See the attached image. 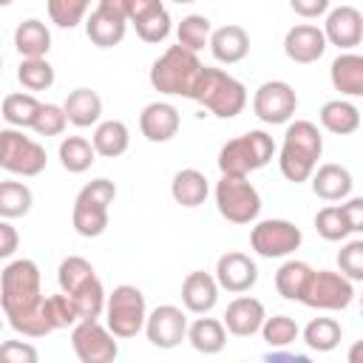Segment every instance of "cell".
I'll return each mask as SVG.
<instances>
[{
	"label": "cell",
	"instance_id": "6da1fadb",
	"mask_svg": "<svg viewBox=\"0 0 363 363\" xmlns=\"http://www.w3.org/2000/svg\"><path fill=\"white\" fill-rule=\"evenodd\" d=\"M0 306L9 326L23 337H45L54 326L45 318L40 267L31 258L9 261L0 272Z\"/></svg>",
	"mask_w": 363,
	"mask_h": 363
},
{
	"label": "cell",
	"instance_id": "7a4b0ae2",
	"mask_svg": "<svg viewBox=\"0 0 363 363\" xmlns=\"http://www.w3.org/2000/svg\"><path fill=\"white\" fill-rule=\"evenodd\" d=\"M323 153V136L318 130L315 122L309 119H295L286 125L284 130V142H281V150H278V167H281V176L286 182H309L315 167H318V159Z\"/></svg>",
	"mask_w": 363,
	"mask_h": 363
},
{
	"label": "cell",
	"instance_id": "3957f363",
	"mask_svg": "<svg viewBox=\"0 0 363 363\" xmlns=\"http://www.w3.org/2000/svg\"><path fill=\"white\" fill-rule=\"evenodd\" d=\"M201 68L204 65L196 57V51H190V48H184V45L176 43L162 57L153 60V65H150V85L159 94L190 99L193 96V88L199 82Z\"/></svg>",
	"mask_w": 363,
	"mask_h": 363
},
{
	"label": "cell",
	"instance_id": "277c9868",
	"mask_svg": "<svg viewBox=\"0 0 363 363\" xmlns=\"http://www.w3.org/2000/svg\"><path fill=\"white\" fill-rule=\"evenodd\" d=\"M193 102L204 105L213 116L218 119H233L244 111L247 105V88L241 79L227 74L224 68H210L204 65L199 74V82L193 88Z\"/></svg>",
	"mask_w": 363,
	"mask_h": 363
},
{
	"label": "cell",
	"instance_id": "5b68a950",
	"mask_svg": "<svg viewBox=\"0 0 363 363\" xmlns=\"http://www.w3.org/2000/svg\"><path fill=\"white\" fill-rule=\"evenodd\" d=\"M275 156V142L267 130H247L218 150V170L224 176H250L252 170H261Z\"/></svg>",
	"mask_w": 363,
	"mask_h": 363
},
{
	"label": "cell",
	"instance_id": "8992f818",
	"mask_svg": "<svg viewBox=\"0 0 363 363\" xmlns=\"http://www.w3.org/2000/svg\"><path fill=\"white\" fill-rule=\"evenodd\" d=\"M116 199V184L105 176L88 182L77 199H74V210H71V224L82 238H96L108 230V210Z\"/></svg>",
	"mask_w": 363,
	"mask_h": 363
},
{
	"label": "cell",
	"instance_id": "52a82bcc",
	"mask_svg": "<svg viewBox=\"0 0 363 363\" xmlns=\"http://www.w3.org/2000/svg\"><path fill=\"white\" fill-rule=\"evenodd\" d=\"M105 323L119 340H128V337H136L139 332H145L147 303H145L142 289L133 284L113 286V292H108V303H105Z\"/></svg>",
	"mask_w": 363,
	"mask_h": 363
},
{
	"label": "cell",
	"instance_id": "ba28073f",
	"mask_svg": "<svg viewBox=\"0 0 363 363\" xmlns=\"http://www.w3.org/2000/svg\"><path fill=\"white\" fill-rule=\"evenodd\" d=\"M216 207L230 224H252L261 213V196L247 176H224L216 182Z\"/></svg>",
	"mask_w": 363,
	"mask_h": 363
},
{
	"label": "cell",
	"instance_id": "9c48e42d",
	"mask_svg": "<svg viewBox=\"0 0 363 363\" xmlns=\"http://www.w3.org/2000/svg\"><path fill=\"white\" fill-rule=\"evenodd\" d=\"M45 147L26 136L23 128H3L0 130V167L14 176H40L45 170Z\"/></svg>",
	"mask_w": 363,
	"mask_h": 363
},
{
	"label": "cell",
	"instance_id": "30bf717a",
	"mask_svg": "<svg viewBox=\"0 0 363 363\" xmlns=\"http://www.w3.org/2000/svg\"><path fill=\"white\" fill-rule=\"evenodd\" d=\"M119 337L99 323V318H82L71 326V349L82 363H111L119 357Z\"/></svg>",
	"mask_w": 363,
	"mask_h": 363
},
{
	"label": "cell",
	"instance_id": "8fae6325",
	"mask_svg": "<svg viewBox=\"0 0 363 363\" xmlns=\"http://www.w3.org/2000/svg\"><path fill=\"white\" fill-rule=\"evenodd\" d=\"M354 301V281L346 278L340 269H315L309 278V286L301 298L303 306L309 309H323V312H340Z\"/></svg>",
	"mask_w": 363,
	"mask_h": 363
},
{
	"label": "cell",
	"instance_id": "7c38bea8",
	"mask_svg": "<svg viewBox=\"0 0 363 363\" xmlns=\"http://www.w3.org/2000/svg\"><path fill=\"white\" fill-rule=\"evenodd\" d=\"M301 227L286 218H264L250 230V247L261 258H286L301 247Z\"/></svg>",
	"mask_w": 363,
	"mask_h": 363
},
{
	"label": "cell",
	"instance_id": "4fadbf2b",
	"mask_svg": "<svg viewBox=\"0 0 363 363\" xmlns=\"http://www.w3.org/2000/svg\"><path fill=\"white\" fill-rule=\"evenodd\" d=\"M128 23V0H96L85 20V34L96 48H113L125 40Z\"/></svg>",
	"mask_w": 363,
	"mask_h": 363
},
{
	"label": "cell",
	"instance_id": "5bb4252c",
	"mask_svg": "<svg viewBox=\"0 0 363 363\" xmlns=\"http://www.w3.org/2000/svg\"><path fill=\"white\" fill-rule=\"evenodd\" d=\"M298 111V94L284 79H267L252 94V113L264 125H286Z\"/></svg>",
	"mask_w": 363,
	"mask_h": 363
},
{
	"label": "cell",
	"instance_id": "9a60e30c",
	"mask_svg": "<svg viewBox=\"0 0 363 363\" xmlns=\"http://www.w3.org/2000/svg\"><path fill=\"white\" fill-rule=\"evenodd\" d=\"M187 326L190 323H187V315L182 306L162 303L147 312L145 335H147L150 346H156V349H176L182 340H187Z\"/></svg>",
	"mask_w": 363,
	"mask_h": 363
},
{
	"label": "cell",
	"instance_id": "2e32d148",
	"mask_svg": "<svg viewBox=\"0 0 363 363\" xmlns=\"http://www.w3.org/2000/svg\"><path fill=\"white\" fill-rule=\"evenodd\" d=\"M216 281L221 289H227L233 295H244L258 284V267L247 252L230 250V252L218 255V261H216Z\"/></svg>",
	"mask_w": 363,
	"mask_h": 363
},
{
	"label": "cell",
	"instance_id": "e0dca14e",
	"mask_svg": "<svg viewBox=\"0 0 363 363\" xmlns=\"http://www.w3.org/2000/svg\"><path fill=\"white\" fill-rule=\"evenodd\" d=\"M329 40L323 34V28L312 26V23H298L284 34V54L298 62V65H312L323 57Z\"/></svg>",
	"mask_w": 363,
	"mask_h": 363
},
{
	"label": "cell",
	"instance_id": "ac0fdd59",
	"mask_svg": "<svg viewBox=\"0 0 363 363\" xmlns=\"http://www.w3.org/2000/svg\"><path fill=\"white\" fill-rule=\"evenodd\" d=\"M221 320H224V326H227L230 335H235V337H252V335L261 332V326L267 320V309L252 295H235L227 303Z\"/></svg>",
	"mask_w": 363,
	"mask_h": 363
},
{
	"label": "cell",
	"instance_id": "d6986e66",
	"mask_svg": "<svg viewBox=\"0 0 363 363\" xmlns=\"http://www.w3.org/2000/svg\"><path fill=\"white\" fill-rule=\"evenodd\" d=\"M323 34H326L329 45H337L340 51H352L354 45L363 43V14L354 6L329 9L326 23H323Z\"/></svg>",
	"mask_w": 363,
	"mask_h": 363
},
{
	"label": "cell",
	"instance_id": "ffe728a7",
	"mask_svg": "<svg viewBox=\"0 0 363 363\" xmlns=\"http://www.w3.org/2000/svg\"><path fill=\"white\" fill-rule=\"evenodd\" d=\"M182 128V116L179 108L170 102H147L139 113V130L147 142H170Z\"/></svg>",
	"mask_w": 363,
	"mask_h": 363
},
{
	"label": "cell",
	"instance_id": "44dd1931",
	"mask_svg": "<svg viewBox=\"0 0 363 363\" xmlns=\"http://www.w3.org/2000/svg\"><path fill=\"white\" fill-rule=\"evenodd\" d=\"M218 292H221V286H218V281H216V272L210 275V272H204V269H193V272H187L184 281H182V303H184V309L193 312V315H207V312H213L216 303H218Z\"/></svg>",
	"mask_w": 363,
	"mask_h": 363
},
{
	"label": "cell",
	"instance_id": "7402d4cb",
	"mask_svg": "<svg viewBox=\"0 0 363 363\" xmlns=\"http://www.w3.org/2000/svg\"><path fill=\"white\" fill-rule=\"evenodd\" d=\"M210 54L218 62H224V65L241 62L250 54V34H247V28L244 26H235V23H227L221 28H213Z\"/></svg>",
	"mask_w": 363,
	"mask_h": 363
},
{
	"label": "cell",
	"instance_id": "603a6c76",
	"mask_svg": "<svg viewBox=\"0 0 363 363\" xmlns=\"http://www.w3.org/2000/svg\"><path fill=\"white\" fill-rule=\"evenodd\" d=\"M309 182H312V193L318 199H323V201H343V199H349L352 196V184H354L349 167L335 164V162H326V164L315 167Z\"/></svg>",
	"mask_w": 363,
	"mask_h": 363
},
{
	"label": "cell",
	"instance_id": "cb8c5ba5",
	"mask_svg": "<svg viewBox=\"0 0 363 363\" xmlns=\"http://www.w3.org/2000/svg\"><path fill=\"white\" fill-rule=\"evenodd\" d=\"M329 79L343 96H363V54L340 51L329 65Z\"/></svg>",
	"mask_w": 363,
	"mask_h": 363
},
{
	"label": "cell",
	"instance_id": "d4e9b609",
	"mask_svg": "<svg viewBox=\"0 0 363 363\" xmlns=\"http://www.w3.org/2000/svg\"><path fill=\"white\" fill-rule=\"evenodd\" d=\"M65 116L71 125L77 128H91V125H99V116H102V96L91 88H74L65 102Z\"/></svg>",
	"mask_w": 363,
	"mask_h": 363
},
{
	"label": "cell",
	"instance_id": "484cf974",
	"mask_svg": "<svg viewBox=\"0 0 363 363\" xmlns=\"http://www.w3.org/2000/svg\"><path fill=\"white\" fill-rule=\"evenodd\" d=\"M187 340L199 354H218L227 346V326L218 318H196L187 326Z\"/></svg>",
	"mask_w": 363,
	"mask_h": 363
},
{
	"label": "cell",
	"instance_id": "4316f807",
	"mask_svg": "<svg viewBox=\"0 0 363 363\" xmlns=\"http://www.w3.org/2000/svg\"><path fill=\"white\" fill-rule=\"evenodd\" d=\"M318 119H320L323 130H329L335 136H349V133H354L360 128V111L349 99H329V102H323Z\"/></svg>",
	"mask_w": 363,
	"mask_h": 363
},
{
	"label": "cell",
	"instance_id": "83f0119b",
	"mask_svg": "<svg viewBox=\"0 0 363 363\" xmlns=\"http://www.w3.org/2000/svg\"><path fill=\"white\" fill-rule=\"evenodd\" d=\"M207 193H210L207 176H204L201 170H196V167L179 170V173L173 176V182H170V196H173V201L182 204V207H199V204H204Z\"/></svg>",
	"mask_w": 363,
	"mask_h": 363
},
{
	"label": "cell",
	"instance_id": "f1b7e54d",
	"mask_svg": "<svg viewBox=\"0 0 363 363\" xmlns=\"http://www.w3.org/2000/svg\"><path fill=\"white\" fill-rule=\"evenodd\" d=\"M14 48L20 57H45L51 51V31L43 20L28 17L14 28Z\"/></svg>",
	"mask_w": 363,
	"mask_h": 363
},
{
	"label": "cell",
	"instance_id": "f546056e",
	"mask_svg": "<svg viewBox=\"0 0 363 363\" xmlns=\"http://www.w3.org/2000/svg\"><path fill=\"white\" fill-rule=\"evenodd\" d=\"M312 272L315 269L306 261H298V258L284 261L278 267V272H275V289H278V295L286 298V301H301L303 292H306V286H309Z\"/></svg>",
	"mask_w": 363,
	"mask_h": 363
},
{
	"label": "cell",
	"instance_id": "4dcf8cb0",
	"mask_svg": "<svg viewBox=\"0 0 363 363\" xmlns=\"http://www.w3.org/2000/svg\"><path fill=\"white\" fill-rule=\"evenodd\" d=\"M91 142H94V147H96L99 156L116 159V156H122V153L128 150V145H130V130H128V125H125L122 119H105V122H99V125L94 128Z\"/></svg>",
	"mask_w": 363,
	"mask_h": 363
},
{
	"label": "cell",
	"instance_id": "1f68e13d",
	"mask_svg": "<svg viewBox=\"0 0 363 363\" xmlns=\"http://www.w3.org/2000/svg\"><path fill=\"white\" fill-rule=\"evenodd\" d=\"M57 156H60V164L68 173H85L96 162L99 153H96V147H94L91 139H85V136H65L60 142Z\"/></svg>",
	"mask_w": 363,
	"mask_h": 363
},
{
	"label": "cell",
	"instance_id": "d6a6232c",
	"mask_svg": "<svg viewBox=\"0 0 363 363\" xmlns=\"http://www.w3.org/2000/svg\"><path fill=\"white\" fill-rule=\"evenodd\" d=\"M301 335L312 352H332L343 340V329L335 318H312Z\"/></svg>",
	"mask_w": 363,
	"mask_h": 363
},
{
	"label": "cell",
	"instance_id": "836d02e7",
	"mask_svg": "<svg viewBox=\"0 0 363 363\" xmlns=\"http://www.w3.org/2000/svg\"><path fill=\"white\" fill-rule=\"evenodd\" d=\"M40 99L34 94H6L3 96V119L11 128H31L40 113Z\"/></svg>",
	"mask_w": 363,
	"mask_h": 363
},
{
	"label": "cell",
	"instance_id": "e575fe53",
	"mask_svg": "<svg viewBox=\"0 0 363 363\" xmlns=\"http://www.w3.org/2000/svg\"><path fill=\"white\" fill-rule=\"evenodd\" d=\"M17 79L26 91H48L54 85V65L45 57H23L17 65Z\"/></svg>",
	"mask_w": 363,
	"mask_h": 363
},
{
	"label": "cell",
	"instance_id": "d590c367",
	"mask_svg": "<svg viewBox=\"0 0 363 363\" xmlns=\"http://www.w3.org/2000/svg\"><path fill=\"white\" fill-rule=\"evenodd\" d=\"M34 193L26 182H3L0 184V216L3 218H20L31 210Z\"/></svg>",
	"mask_w": 363,
	"mask_h": 363
},
{
	"label": "cell",
	"instance_id": "8d00e7d4",
	"mask_svg": "<svg viewBox=\"0 0 363 363\" xmlns=\"http://www.w3.org/2000/svg\"><path fill=\"white\" fill-rule=\"evenodd\" d=\"M71 301L79 309V318H99L105 315V303H108V292L102 286V281L94 275L91 281H85L82 286H77L74 292H68Z\"/></svg>",
	"mask_w": 363,
	"mask_h": 363
},
{
	"label": "cell",
	"instance_id": "74e56055",
	"mask_svg": "<svg viewBox=\"0 0 363 363\" xmlns=\"http://www.w3.org/2000/svg\"><path fill=\"white\" fill-rule=\"evenodd\" d=\"M176 37H179V45L190 48V51H201L204 45L210 48V37H213V26L204 14H187L182 17V23L176 26Z\"/></svg>",
	"mask_w": 363,
	"mask_h": 363
},
{
	"label": "cell",
	"instance_id": "f35d334b",
	"mask_svg": "<svg viewBox=\"0 0 363 363\" xmlns=\"http://www.w3.org/2000/svg\"><path fill=\"white\" fill-rule=\"evenodd\" d=\"M315 230L323 241H346L352 227H349V218L343 213V204L320 207L318 216H315Z\"/></svg>",
	"mask_w": 363,
	"mask_h": 363
},
{
	"label": "cell",
	"instance_id": "ab89813d",
	"mask_svg": "<svg viewBox=\"0 0 363 363\" xmlns=\"http://www.w3.org/2000/svg\"><path fill=\"white\" fill-rule=\"evenodd\" d=\"M261 337L269 349H286L301 337V326L289 315H272L261 326Z\"/></svg>",
	"mask_w": 363,
	"mask_h": 363
},
{
	"label": "cell",
	"instance_id": "60d3db41",
	"mask_svg": "<svg viewBox=\"0 0 363 363\" xmlns=\"http://www.w3.org/2000/svg\"><path fill=\"white\" fill-rule=\"evenodd\" d=\"M48 20L60 28H77L79 23L88 20L91 0H45Z\"/></svg>",
	"mask_w": 363,
	"mask_h": 363
},
{
	"label": "cell",
	"instance_id": "b9f144b4",
	"mask_svg": "<svg viewBox=\"0 0 363 363\" xmlns=\"http://www.w3.org/2000/svg\"><path fill=\"white\" fill-rule=\"evenodd\" d=\"M94 275H96L94 272V264L88 258H82V255H68L57 267V284H60L62 292H74L77 286H82Z\"/></svg>",
	"mask_w": 363,
	"mask_h": 363
},
{
	"label": "cell",
	"instance_id": "7bdbcfd3",
	"mask_svg": "<svg viewBox=\"0 0 363 363\" xmlns=\"http://www.w3.org/2000/svg\"><path fill=\"white\" fill-rule=\"evenodd\" d=\"M45 318H48V323L54 326V332H57V329H68V326H74L77 320H82L77 303H74L71 295L62 292V289H60L57 295H45Z\"/></svg>",
	"mask_w": 363,
	"mask_h": 363
},
{
	"label": "cell",
	"instance_id": "ee69618b",
	"mask_svg": "<svg viewBox=\"0 0 363 363\" xmlns=\"http://www.w3.org/2000/svg\"><path fill=\"white\" fill-rule=\"evenodd\" d=\"M68 125V116H65V108L62 105H54V102H43L40 105V113L31 125L34 133L40 136H60Z\"/></svg>",
	"mask_w": 363,
	"mask_h": 363
},
{
	"label": "cell",
	"instance_id": "f6af8a7d",
	"mask_svg": "<svg viewBox=\"0 0 363 363\" xmlns=\"http://www.w3.org/2000/svg\"><path fill=\"white\" fill-rule=\"evenodd\" d=\"M337 269L354 284H363V238H352L337 250Z\"/></svg>",
	"mask_w": 363,
	"mask_h": 363
},
{
	"label": "cell",
	"instance_id": "bcb514c9",
	"mask_svg": "<svg viewBox=\"0 0 363 363\" xmlns=\"http://www.w3.org/2000/svg\"><path fill=\"white\" fill-rule=\"evenodd\" d=\"M133 28H136V34H139L142 43H164L167 34H170V28H173V20H170L167 9H162V11L150 14V17H145L142 23H136Z\"/></svg>",
	"mask_w": 363,
	"mask_h": 363
},
{
	"label": "cell",
	"instance_id": "7dc6e473",
	"mask_svg": "<svg viewBox=\"0 0 363 363\" xmlns=\"http://www.w3.org/2000/svg\"><path fill=\"white\" fill-rule=\"evenodd\" d=\"M0 357L9 360V363H37L40 352L28 340H6L0 346Z\"/></svg>",
	"mask_w": 363,
	"mask_h": 363
},
{
	"label": "cell",
	"instance_id": "c3c4849f",
	"mask_svg": "<svg viewBox=\"0 0 363 363\" xmlns=\"http://www.w3.org/2000/svg\"><path fill=\"white\" fill-rule=\"evenodd\" d=\"M329 6H332V0H289V9L303 20H315L320 14H329Z\"/></svg>",
	"mask_w": 363,
	"mask_h": 363
},
{
	"label": "cell",
	"instance_id": "681fc988",
	"mask_svg": "<svg viewBox=\"0 0 363 363\" xmlns=\"http://www.w3.org/2000/svg\"><path fill=\"white\" fill-rule=\"evenodd\" d=\"M162 9H164L162 0H128V20H130V26H136V23H142L145 17H150Z\"/></svg>",
	"mask_w": 363,
	"mask_h": 363
},
{
	"label": "cell",
	"instance_id": "f907efd6",
	"mask_svg": "<svg viewBox=\"0 0 363 363\" xmlns=\"http://www.w3.org/2000/svg\"><path fill=\"white\" fill-rule=\"evenodd\" d=\"M17 244H20V235L11 227V218H3L0 221V258H11Z\"/></svg>",
	"mask_w": 363,
	"mask_h": 363
},
{
	"label": "cell",
	"instance_id": "816d5d0a",
	"mask_svg": "<svg viewBox=\"0 0 363 363\" xmlns=\"http://www.w3.org/2000/svg\"><path fill=\"white\" fill-rule=\"evenodd\" d=\"M343 213L349 218L352 233H363V196H349L343 199Z\"/></svg>",
	"mask_w": 363,
	"mask_h": 363
},
{
	"label": "cell",
	"instance_id": "f5cc1de1",
	"mask_svg": "<svg viewBox=\"0 0 363 363\" xmlns=\"http://www.w3.org/2000/svg\"><path fill=\"white\" fill-rule=\"evenodd\" d=\"M346 360H349V363H363V340H354V343L349 346Z\"/></svg>",
	"mask_w": 363,
	"mask_h": 363
},
{
	"label": "cell",
	"instance_id": "db71d44e",
	"mask_svg": "<svg viewBox=\"0 0 363 363\" xmlns=\"http://www.w3.org/2000/svg\"><path fill=\"white\" fill-rule=\"evenodd\" d=\"M0 3H3V6H11V3H14V0H0Z\"/></svg>",
	"mask_w": 363,
	"mask_h": 363
},
{
	"label": "cell",
	"instance_id": "11a10c76",
	"mask_svg": "<svg viewBox=\"0 0 363 363\" xmlns=\"http://www.w3.org/2000/svg\"><path fill=\"white\" fill-rule=\"evenodd\" d=\"M360 298V315H363V295H357Z\"/></svg>",
	"mask_w": 363,
	"mask_h": 363
},
{
	"label": "cell",
	"instance_id": "9f6ffc18",
	"mask_svg": "<svg viewBox=\"0 0 363 363\" xmlns=\"http://www.w3.org/2000/svg\"><path fill=\"white\" fill-rule=\"evenodd\" d=\"M173 3H196V0H173Z\"/></svg>",
	"mask_w": 363,
	"mask_h": 363
}]
</instances>
